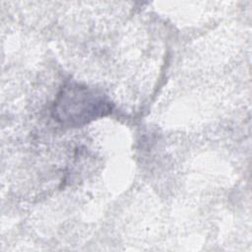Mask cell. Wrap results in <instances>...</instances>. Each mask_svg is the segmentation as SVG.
<instances>
[{"label": "cell", "instance_id": "cell-1", "mask_svg": "<svg viewBox=\"0 0 252 252\" xmlns=\"http://www.w3.org/2000/svg\"><path fill=\"white\" fill-rule=\"evenodd\" d=\"M112 110L109 98L100 91L77 82H67L52 106L53 118L65 127H82Z\"/></svg>", "mask_w": 252, "mask_h": 252}]
</instances>
